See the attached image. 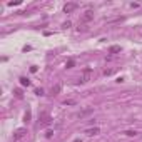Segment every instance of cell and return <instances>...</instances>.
Segmentation results:
<instances>
[{
	"instance_id": "obj_7",
	"label": "cell",
	"mask_w": 142,
	"mask_h": 142,
	"mask_svg": "<svg viewBox=\"0 0 142 142\" xmlns=\"http://www.w3.org/2000/svg\"><path fill=\"white\" fill-rule=\"evenodd\" d=\"M50 122H52V120H50V117L47 115V114H44V120H42V125H49Z\"/></svg>"
},
{
	"instance_id": "obj_15",
	"label": "cell",
	"mask_w": 142,
	"mask_h": 142,
	"mask_svg": "<svg viewBox=\"0 0 142 142\" xmlns=\"http://www.w3.org/2000/svg\"><path fill=\"white\" fill-rule=\"evenodd\" d=\"M29 119H30V112H27L25 114V122H29Z\"/></svg>"
},
{
	"instance_id": "obj_5",
	"label": "cell",
	"mask_w": 142,
	"mask_h": 142,
	"mask_svg": "<svg viewBox=\"0 0 142 142\" xmlns=\"http://www.w3.org/2000/svg\"><path fill=\"white\" fill-rule=\"evenodd\" d=\"M85 134H87V135H97V134H99V127L87 129V131H85Z\"/></svg>"
},
{
	"instance_id": "obj_12",
	"label": "cell",
	"mask_w": 142,
	"mask_h": 142,
	"mask_svg": "<svg viewBox=\"0 0 142 142\" xmlns=\"http://www.w3.org/2000/svg\"><path fill=\"white\" fill-rule=\"evenodd\" d=\"M124 134H125V135H131V137H132V135H137L135 131H127V132H124Z\"/></svg>"
},
{
	"instance_id": "obj_11",
	"label": "cell",
	"mask_w": 142,
	"mask_h": 142,
	"mask_svg": "<svg viewBox=\"0 0 142 142\" xmlns=\"http://www.w3.org/2000/svg\"><path fill=\"white\" fill-rule=\"evenodd\" d=\"M74 65H75V62H74V60H69V62L65 64V67H67V69H72Z\"/></svg>"
},
{
	"instance_id": "obj_10",
	"label": "cell",
	"mask_w": 142,
	"mask_h": 142,
	"mask_svg": "<svg viewBox=\"0 0 142 142\" xmlns=\"http://www.w3.org/2000/svg\"><path fill=\"white\" fill-rule=\"evenodd\" d=\"M59 92H60V84H57V85H55V87L52 89V94H54V95H57Z\"/></svg>"
},
{
	"instance_id": "obj_8",
	"label": "cell",
	"mask_w": 142,
	"mask_h": 142,
	"mask_svg": "<svg viewBox=\"0 0 142 142\" xmlns=\"http://www.w3.org/2000/svg\"><path fill=\"white\" fill-rule=\"evenodd\" d=\"M20 84L29 87V85H30V80H29V79H25V77H20Z\"/></svg>"
},
{
	"instance_id": "obj_9",
	"label": "cell",
	"mask_w": 142,
	"mask_h": 142,
	"mask_svg": "<svg viewBox=\"0 0 142 142\" xmlns=\"http://www.w3.org/2000/svg\"><path fill=\"white\" fill-rule=\"evenodd\" d=\"M92 112V109H85V110H82L80 114H79V117H84V115H89V114Z\"/></svg>"
},
{
	"instance_id": "obj_6",
	"label": "cell",
	"mask_w": 142,
	"mask_h": 142,
	"mask_svg": "<svg viewBox=\"0 0 142 142\" xmlns=\"http://www.w3.org/2000/svg\"><path fill=\"white\" fill-rule=\"evenodd\" d=\"M109 52H110V54H117V52H120V47H119V45H112V47L109 49Z\"/></svg>"
},
{
	"instance_id": "obj_4",
	"label": "cell",
	"mask_w": 142,
	"mask_h": 142,
	"mask_svg": "<svg viewBox=\"0 0 142 142\" xmlns=\"http://www.w3.org/2000/svg\"><path fill=\"white\" fill-rule=\"evenodd\" d=\"M77 3L75 2H70V3H65V5H64V12H65V14H70V12H74V10H75L77 9Z\"/></svg>"
},
{
	"instance_id": "obj_1",
	"label": "cell",
	"mask_w": 142,
	"mask_h": 142,
	"mask_svg": "<svg viewBox=\"0 0 142 142\" xmlns=\"http://www.w3.org/2000/svg\"><path fill=\"white\" fill-rule=\"evenodd\" d=\"M92 77H94V70L90 69V67H85V69L82 70V75L79 79V82H80V84H85V82H89Z\"/></svg>"
},
{
	"instance_id": "obj_14",
	"label": "cell",
	"mask_w": 142,
	"mask_h": 142,
	"mask_svg": "<svg viewBox=\"0 0 142 142\" xmlns=\"http://www.w3.org/2000/svg\"><path fill=\"white\" fill-rule=\"evenodd\" d=\"M104 74H105V75H110V74H112V70H110V69L107 70V69H105V70H104Z\"/></svg>"
},
{
	"instance_id": "obj_13",
	"label": "cell",
	"mask_w": 142,
	"mask_h": 142,
	"mask_svg": "<svg viewBox=\"0 0 142 142\" xmlns=\"http://www.w3.org/2000/svg\"><path fill=\"white\" fill-rule=\"evenodd\" d=\"M35 94H37V95H42V94H44V90H42V89H37V90H35Z\"/></svg>"
},
{
	"instance_id": "obj_2",
	"label": "cell",
	"mask_w": 142,
	"mask_h": 142,
	"mask_svg": "<svg viewBox=\"0 0 142 142\" xmlns=\"http://www.w3.org/2000/svg\"><path fill=\"white\" fill-rule=\"evenodd\" d=\"M25 134H27L25 129H18V131H15L14 137H12V142H20L23 137H25Z\"/></svg>"
},
{
	"instance_id": "obj_3",
	"label": "cell",
	"mask_w": 142,
	"mask_h": 142,
	"mask_svg": "<svg viewBox=\"0 0 142 142\" xmlns=\"http://www.w3.org/2000/svg\"><path fill=\"white\" fill-rule=\"evenodd\" d=\"M90 20H94V12H92V10L84 12V15H82L80 22H82V23H87V22H90Z\"/></svg>"
}]
</instances>
